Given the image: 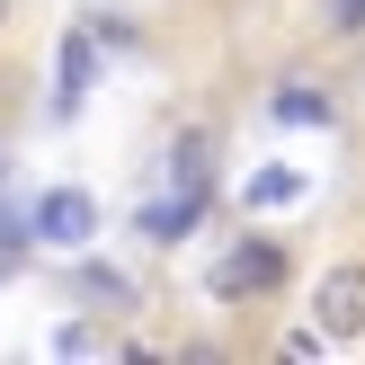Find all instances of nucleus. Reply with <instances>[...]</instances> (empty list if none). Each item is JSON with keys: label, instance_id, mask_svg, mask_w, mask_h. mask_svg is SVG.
I'll return each instance as SVG.
<instances>
[{"label": "nucleus", "instance_id": "nucleus-1", "mask_svg": "<svg viewBox=\"0 0 365 365\" xmlns=\"http://www.w3.org/2000/svg\"><path fill=\"white\" fill-rule=\"evenodd\" d=\"M285 267H294V259H285V241H277V232H241V241H232L223 259L205 267V294H214V303L277 294V285H285Z\"/></svg>", "mask_w": 365, "mask_h": 365}, {"label": "nucleus", "instance_id": "nucleus-2", "mask_svg": "<svg viewBox=\"0 0 365 365\" xmlns=\"http://www.w3.org/2000/svg\"><path fill=\"white\" fill-rule=\"evenodd\" d=\"M312 330H321V348L365 339V259H339L330 277L312 285Z\"/></svg>", "mask_w": 365, "mask_h": 365}, {"label": "nucleus", "instance_id": "nucleus-3", "mask_svg": "<svg viewBox=\"0 0 365 365\" xmlns=\"http://www.w3.org/2000/svg\"><path fill=\"white\" fill-rule=\"evenodd\" d=\"M27 232H36V250H89L98 241V196L89 187H45L27 205Z\"/></svg>", "mask_w": 365, "mask_h": 365}, {"label": "nucleus", "instance_id": "nucleus-4", "mask_svg": "<svg viewBox=\"0 0 365 365\" xmlns=\"http://www.w3.org/2000/svg\"><path fill=\"white\" fill-rule=\"evenodd\" d=\"M89 81H98V45H89V27H71L53 45V125H71L89 107Z\"/></svg>", "mask_w": 365, "mask_h": 365}, {"label": "nucleus", "instance_id": "nucleus-5", "mask_svg": "<svg viewBox=\"0 0 365 365\" xmlns=\"http://www.w3.org/2000/svg\"><path fill=\"white\" fill-rule=\"evenodd\" d=\"M267 116H277V125H303V134H339V98L321 81H285L277 98H267Z\"/></svg>", "mask_w": 365, "mask_h": 365}, {"label": "nucleus", "instance_id": "nucleus-6", "mask_svg": "<svg viewBox=\"0 0 365 365\" xmlns=\"http://www.w3.org/2000/svg\"><path fill=\"white\" fill-rule=\"evenodd\" d=\"M134 232H143V241H160V250H178V241H187V232H205V196H160V205H143L134 214Z\"/></svg>", "mask_w": 365, "mask_h": 365}, {"label": "nucleus", "instance_id": "nucleus-7", "mask_svg": "<svg viewBox=\"0 0 365 365\" xmlns=\"http://www.w3.org/2000/svg\"><path fill=\"white\" fill-rule=\"evenodd\" d=\"M170 187L178 196H214V143L205 134H178L170 143Z\"/></svg>", "mask_w": 365, "mask_h": 365}, {"label": "nucleus", "instance_id": "nucleus-8", "mask_svg": "<svg viewBox=\"0 0 365 365\" xmlns=\"http://www.w3.org/2000/svg\"><path fill=\"white\" fill-rule=\"evenodd\" d=\"M81 294H98L107 303V312H134V277H125V267H107V259H81Z\"/></svg>", "mask_w": 365, "mask_h": 365}, {"label": "nucleus", "instance_id": "nucleus-9", "mask_svg": "<svg viewBox=\"0 0 365 365\" xmlns=\"http://www.w3.org/2000/svg\"><path fill=\"white\" fill-rule=\"evenodd\" d=\"M294 196H303L294 170H250V178H241V205H250V214H277V205H294Z\"/></svg>", "mask_w": 365, "mask_h": 365}, {"label": "nucleus", "instance_id": "nucleus-10", "mask_svg": "<svg viewBox=\"0 0 365 365\" xmlns=\"http://www.w3.org/2000/svg\"><path fill=\"white\" fill-rule=\"evenodd\" d=\"M89 45H107V53H134V45H143V27H134V18H116V9H89Z\"/></svg>", "mask_w": 365, "mask_h": 365}, {"label": "nucleus", "instance_id": "nucleus-11", "mask_svg": "<svg viewBox=\"0 0 365 365\" xmlns=\"http://www.w3.org/2000/svg\"><path fill=\"white\" fill-rule=\"evenodd\" d=\"M53 356H116V339L89 330V321H71V330H53Z\"/></svg>", "mask_w": 365, "mask_h": 365}, {"label": "nucleus", "instance_id": "nucleus-12", "mask_svg": "<svg viewBox=\"0 0 365 365\" xmlns=\"http://www.w3.org/2000/svg\"><path fill=\"white\" fill-rule=\"evenodd\" d=\"M18 250H36V232H27V214L0 196V259H18Z\"/></svg>", "mask_w": 365, "mask_h": 365}, {"label": "nucleus", "instance_id": "nucleus-13", "mask_svg": "<svg viewBox=\"0 0 365 365\" xmlns=\"http://www.w3.org/2000/svg\"><path fill=\"white\" fill-rule=\"evenodd\" d=\"M321 27L330 36H365V0H321Z\"/></svg>", "mask_w": 365, "mask_h": 365}, {"label": "nucleus", "instance_id": "nucleus-14", "mask_svg": "<svg viewBox=\"0 0 365 365\" xmlns=\"http://www.w3.org/2000/svg\"><path fill=\"white\" fill-rule=\"evenodd\" d=\"M9 18H18V0H0V27H9Z\"/></svg>", "mask_w": 365, "mask_h": 365}]
</instances>
